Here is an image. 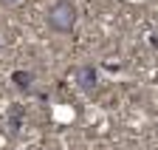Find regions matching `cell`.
<instances>
[{"mask_svg": "<svg viewBox=\"0 0 158 150\" xmlns=\"http://www.w3.org/2000/svg\"><path fill=\"white\" fill-rule=\"evenodd\" d=\"M3 6H14V3H23V0H0Z\"/></svg>", "mask_w": 158, "mask_h": 150, "instance_id": "5", "label": "cell"}, {"mask_svg": "<svg viewBox=\"0 0 158 150\" xmlns=\"http://www.w3.org/2000/svg\"><path fill=\"white\" fill-rule=\"evenodd\" d=\"M96 85H99V71L93 65H79L76 68V88L85 93H93Z\"/></svg>", "mask_w": 158, "mask_h": 150, "instance_id": "2", "label": "cell"}, {"mask_svg": "<svg viewBox=\"0 0 158 150\" xmlns=\"http://www.w3.org/2000/svg\"><path fill=\"white\" fill-rule=\"evenodd\" d=\"M79 20V9L73 0H54L45 9V23L54 34H71Z\"/></svg>", "mask_w": 158, "mask_h": 150, "instance_id": "1", "label": "cell"}, {"mask_svg": "<svg viewBox=\"0 0 158 150\" xmlns=\"http://www.w3.org/2000/svg\"><path fill=\"white\" fill-rule=\"evenodd\" d=\"M34 82H37V77H34L31 71H11V85L20 93H31L34 91Z\"/></svg>", "mask_w": 158, "mask_h": 150, "instance_id": "3", "label": "cell"}, {"mask_svg": "<svg viewBox=\"0 0 158 150\" xmlns=\"http://www.w3.org/2000/svg\"><path fill=\"white\" fill-rule=\"evenodd\" d=\"M20 127H23V108H14L9 114V133H20Z\"/></svg>", "mask_w": 158, "mask_h": 150, "instance_id": "4", "label": "cell"}]
</instances>
